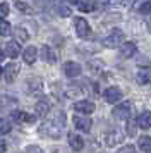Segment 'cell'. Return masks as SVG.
Instances as JSON below:
<instances>
[{
  "instance_id": "6da1fadb",
  "label": "cell",
  "mask_w": 151,
  "mask_h": 153,
  "mask_svg": "<svg viewBox=\"0 0 151 153\" xmlns=\"http://www.w3.org/2000/svg\"><path fill=\"white\" fill-rule=\"evenodd\" d=\"M40 132L47 138H53V139H58L62 134V124H57V122H45V124L40 127Z\"/></svg>"
},
{
  "instance_id": "7a4b0ae2",
  "label": "cell",
  "mask_w": 151,
  "mask_h": 153,
  "mask_svg": "<svg viewBox=\"0 0 151 153\" xmlns=\"http://www.w3.org/2000/svg\"><path fill=\"white\" fill-rule=\"evenodd\" d=\"M124 42V33L120 31V29H112L110 31V35L105 38V47H110V48H115V47H118L120 43Z\"/></svg>"
},
{
  "instance_id": "3957f363",
  "label": "cell",
  "mask_w": 151,
  "mask_h": 153,
  "mask_svg": "<svg viewBox=\"0 0 151 153\" xmlns=\"http://www.w3.org/2000/svg\"><path fill=\"white\" fill-rule=\"evenodd\" d=\"M74 26H76V33L79 35V38H88L91 29H89V24L84 17H76L74 19Z\"/></svg>"
},
{
  "instance_id": "277c9868",
  "label": "cell",
  "mask_w": 151,
  "mask_h": 153,
  "mask_svg": "<svg viewBox=\"0 0 151 153\" xmlns=\"http://www.w3.org/2000/svg\"><path fill=\"white\" fill-rule=\"evenodd\" d=\"M72 122H74V126L79 129V131H84V132H89L91 131V119L86 117V115H74L72 117Z\"/></svg>"
},
{
  "instance_id": "5b68a950",
  "label": "cell",
  "mask_w": 151,
  "mask_h": 153,
  "mask_svg": "<svg viewBox=\"0 0 151 153\" xmlns=\"http://www.w3.org/2000/svg\"><path fill=\"white\" fill-rule=\"evenodd\" d=\"M122 98V91L117 86H110L108 90H105V102L107 103H117Z\"/></svg>"
},
{
  "instance_id": "8992f818",
  "label": "cell",
  "mask_w": 151,
  "mask_h": 153,
  "mask_svg": "<svg viewBox=\"0 0 151 153\" xmlns=\"http://www.w3.org/2000/svg\"><path fill=\"white\" fill-rule=\"evenodd\" d=\"M64 72L69 77H77L82 72V67L77 62H65L64 64Z\"/></svg>"
},
{
  "instance_id": "52a82bcc",
  "label": "cell",
  "mask_w": 151,
  "mask_h": 153,
  "mask_svg": "<svg viewBox=\"0 0 151 153\" xmlns=\"http://www.w3.org/2000/svg\"><path fill=\"white\" fill-rule=\"evenodd\" d=\"M129 115H130V103H127V102L115 107V110H113V117L120 119V120H127Z\"/></svg>"
},
{
  "instance_id": "ba28073f",
  "label": "cell",
  "mask_w": 151,
  "mask_h": 153,
  "mask_svg": "<svg viewBox=\"0 0 151 153\" xmlns=\"http://www.w3.org/2000/svg\"><path fill=\"white\" fill-rule=\"evenodd\" d=\"M10 119L14 122H34V115H29V114L21 110H12L10 112Z\"/></svg>"
},
{
  "instance_id": "9c48e42d",
  "label": "cell",
  "mask_w": 151,
  "mask_h": 153,
  "mask_svg": "<svg viewBox=\"0 0 151 153\" xmlns=\"http://www.w3.org/2000/svg\"><path fill=\"white\" fill-rule=\"evenodd\" d=\"M17 74H19V65L17 64H9L5 69H4V76H5V79L9 81V83H14L16 81V77H17Z\"/></svg>"
},
{
  "instance_id": "30bf717a",
  "label": "cell",
  "mask_w": 151,
  "mask_h": 153,
  "mask_svg": "<svg viewBox=\"0 0 151 153\" xmlns=\"http://www.w3.org/2000/svg\"><path fill=\"white\" fill-rule=\"evenodd\" d=\"M74 110L81 112V114H91V112H95V103L88 102V100H81V102L74 103Z\"/></svg>"
},
{
  "instance_id": "8fae6325",
  "label": "cell",
  "mask_w": 151,
  "mask_h": 153,
  "mask_svg": "<svg viewBox=\"0 0 151 153\" xmlns=\"http://www.w3.org/2000/svg\"><path fill=\"white\" fill-rule=\"evenodd\" d=\"M137 52V47L134 42H125L122 45V48H120V53H122V57H125V59H130V57H134Z\"/></svg>"
},
{
  "instance_id": "7c38bea8",
  "label": "cell",
  "mask_w": 151,
  "mask_h": 153,
  "mask_svg": "<svg viewBox=\"0 0 151 153\" xmlns=\"http://www.w3.org/2000/svg\"><path fill=\"white\" fill-rule=\"evenodd\" d=\"M137 83L139 84H148L151 83V69H148V67H141V69L137 71Z\"/></svg>"
},
{
  "instance_id": "4fadbf2b",
  "label": "cell",
  "mask_w": 151,
  "mask_h": 153,
  "mask_svg": "<svg viewBox=\"0 0 151 153\" xmlns=\"http://www.w3.org/2000/svg\"><path fill=\"white\" fill-rule=\"evenodd\" d=\"M137 126L141 127V129H150L151 127V112H143V114H139V117H137Z\"/></svg>"
},
{
  "instance_id": "5bb4252c",
  "label": "cell",
  "mask_w": 151,
  "mask_h": 153,
  "mask_svg": "<svg viewBox=\"0 0 151 153\" xmlns=\"http://www.w3.org/2000/svg\"><path fill=\"white\" fill-rule=\"evenodd\" d=\"M69 145H70V148H72L74 152H81L82 146H84V141H82V138L77 136V134H69Z\"/></svg>"
},
{
  "instance_id": "9a60e30c",
  "label": "cell",
  "mask_w": 151,
  "mask_h": 153,
  "mask_svg": "<svg viewBox=\"0 0 151 153\" xmlns=\"http://www.w3.org/2000/svg\"><path fill=\"white\" fill-rule=\"evenodd\" d=\"M122 141V132H118V131H112L107 134V138H105V143L108 146H115L117 143H120Z\"/></svg>"
},
{
  "instance_id": "2e32d148",
  "label": "cell",
  "mask_w": 151,
  "mask_h": 153,
  "mask_svg": "<svg viewBox=\"0 0 151 153\" xmlns=\"http://www.w3.org/2000/svg\"><path fill=\"white\" fill-rule=\"evenodd\" d=\"M24 62L26 64H34V60L38 59V50L34 48V47H27L26 50H24Z\"/></svg>"
},
{
  "instance_id": "e0dca14e",
  "label": "cell",
  "mask_w": 151,
  "mask_h": 153,
  "mask_svg": "<svg viewBox=\"0 0 151 153\" xmlns=\"http://www.w3.org/2000/svg\"><path fill=\"white\" fill-rule=\"evenodd\" d=\"M41 59H43V60H47L48 64H55V62H57V55H55L53 52L50 50V47H47V45H45V47H41Z\"/></svg>"
},
{
  "instance_id": "ac0fdd59",
  "label": "cell",
  "mask_w": 151,
  "mask_h": 153,
  "mask_svg": "<svg viewBox=\"0 0 151 153\" xmlns=\"http://www.w3.org/2000/svg\"><path fill=\"white\" fill-rule=\"evenodd\" d=\"M5 50H7V55L10 57V59H16V57L21 53V47H19L17 42H9L7 47H5Z\"/></svg>"
},
{
  "instance_id": "d6986e66",
  "label": "cell",
  "mask_w": 151,
  "mask_h": 153,
  "mask_svg": "<svg viewBox=\"0 0 151 153\" xmlns=\"http://www.w3.org/2000/svg\"><path fill=\"white\" fill-rule=\"evenodd\" d=\"M41 88H43L41 79H36V77H33V79H29V81H27V90H29V93L36 95V93H40V91H41Z\"/></svg>"
},
{
  "instance_id": "ffe728a7",
  "label": "cell",
  "mask_w": 151,
  "mask_h": 153,
  "mask_svg": "<svg viewBox=\"0 0 151 153\" xmlns=\"http://www.w3.org/2000/svg\"><path fill=\"white\" fill-rule=\"evenodd\" d=\"M65 93H67L69 98H76V97H81L82 93H84V90H82V86H79V84H70Z\"/></svg>"
},
{
  "instance_id": "44dd1931",
  "label": "cell",
  "mask_w": 151,
  "mask_h": 153,
  "mask_svg": "<svg viewBox=\"0 0 151 153\" xmlns=\"http://www.w3.org/2000/svg\"><path fill=\"white\" fill-rule=\"evenodd\" d=\"M48 110H50V103H48L47 100H41V102L36 103V114H38L40 117H45L48 114Z\"/></svg>"
},
{
  "instance_id": "7402d4cb",
  "label": "cell",
  "mask_w": 151,
  "mask_h": 153,
  "mask_svg": "<svg viewBox=\"0 0 151 153\" xmlns=\"http://www.w3.org/2000/svg\"><path fill=\"white\" fill-rule=\"evenodd\" d=\"M76 5L82 12H93L96 9V4H93V2H76Z\"/></svg>"
},
{
  "instance_id": "603a6c76",
  "label": "cell",
  "mask_w": 151,
  "mask_h": 153,
  "mask_svg": "<svg viewBox=\"0 0 151 153\" xmlns=\"http://www.w3.org/2000/svg\"><path fill=\"white\" fill-rule=\"evenodd\" d=\"M139 148L146 153L151 152V138L150 136H141V138H139Z\"/></svg>"
},
{
  "instance_id": "cb8c5ba5",
  "label": "cell",
  "mask_w": 151,
  "mask_h": 153,
  "mask_svg": "<svg viewBox=\"0 0 151 153\" xmlns=\"http://www.w3.org/2000/svg\"><path fill=\"white\" fill-rule=\"evenodd\" d=\"M10 33H12V26H10L7 21L0 19V35L2 36H9Z\"/></svg>"
},
{
  "instance_id": "d4e9b609",
  "label": "cell",
  "mask_w": 151,
  "mask_h": 153,
  "mask_svg": "<svg viewBox=\"0 0 151 153\" xmlns=\"http://www.w3.org/2000/svg\"><path fill=\"white\" fill-rule=\"evenodd\" d=\"M14 35H16V38H17V42H26L27 36H29L24 28H16L14 29Z\"/></svg>"
},
{
  "instance_id": "484cf974",
  "label": "cell",
  "mask_w": 151,
  "mask_h": 153,
  "mask_svg": "<svg viewBox=\"0 0 151 153\" xmlns=\"http://www.w3.org/2000/svg\"><path fill=\"white\" fill-rule=\"evenodd\" d=\"M9 132H10V124L7 122L5 119H0V136L9 134Z\"/></svg>"
},
{
  "instance_id": "4316f807",
  "label": "cell",
  "mask_w": 151,
  "mask_h": 153,
  "mask_svg": "<svg viewBox=\"0 0 151 153\" xmlns=\"http://www.w3.org/2000/svg\"><path fill=\"white\" fill-rule=\"evenodd\" d=\"M139 14H144V16L151 14V2H143L139 5Z\"/></svg>"
},
{
  "instance_id": "83f0119b",
  "label": "cell",
  "mask_w": 151,
  "mask_h": 153,
  "mask_svg": "<svg viewBox=\"0 0 151 153\" xmlns=\"http://www.w3.org/2000/svg\"><path fill=\"white\" fill-rule=\"evenodd\" d=\"M16 7H17V9H21V10H24V12H27V14H33V9L29 7L27 4H22V2H17V4H16Z\"/></svg>"
},
{
  "instance_id": "f1b7e54d",
  "label": "cell",
  "mask_w": 151,
  "mask_h": 153,
  "mask_svg": "<svg viewBox=\"0 0 151 153\" xmlns=\"http://www.w3.org/2000/svg\"><path fill=\"white\" fill-rule=\"evenodd\" d=\"M9 14V4H0V19H4Z\"/></svg>"
},
{
  "instance_id": "f546056e",
  "label": "cell",
  "mask_w": 151,
  "mask_h": 153,
  "mask_svg": "<svg viewBox=\"0 0 151 153\" xmlns=\"http://www.w3.org/2000/svg\"><path fill=\"white\" fill-rule=\"evenodd\" d=\"M26 153H45L43 150H41L40 146H34V145H29L26 148Z\"/></svg>"
},
{
  "instance_id": "4dcf8cb0",
  "label": "cell",
  "mask_w": 151,
  "mask_h": 153,
  "mask_svg": "<svg viewBox=\"0 0 151 153\" xmlns=\"http://www.w3.org/2000/svg\"><path fill=\"white\" fill-rule=\"evenodd\" d=\"M58 12H60V16L67 17V16H70V9L67 5H58Z\"/></svg>"
},
{
  "instance_id": "1f68e13d",
  "label": "cell",
  "mask_w": 151,
  "mask_h": 153,
  "mask_svg": "<svg viewBox=\"0 0 151 153\" xmlns=\"http://www.w3.org/2000/svg\"><path fill=\"white\" fill-rule=\"evenodd\" d=\"M122 153H134V146H125V148H122Z\"/></svg>"
},
{
  "instance_id": "d6a6232c",
  "label": "cell",
  "mask_w": 151,
  "mask_h": 153,
  "mask_svg": "<svg viewBox=\"0 0 151 153\" xmlns=\"http://www.w3.org/2000/svg\"><path fill=\"white\" fill-rule=\"evenodd\" d=\"M129 134H130V136H134V134H136V129H134V122H130V124H129Z\"/></svg>"
},
{
  "instance_id": "836d02e7",
  "label": "cell",
  "mask_w": 151,
  "mask_h": 153,
  "mask_svg": "<svg viewBox=\"0 0 151 153\" xmlns=\"http://www.w3.org/2000/svg\"><path fill=\"white\" fill-rule=\"evenodd\" d=\"M4 152H5V141L0 139V153H4Z\"/></svg>"
},
{
  "instance_id": "e575fe53",
  "label": "cell",
  "mask_w": 151,
  "mask_h": 153,
  "mask_svg": "<svg viewBox=\"0 0 151 153\" xmlns=\"http://www.w3.org/2000/svg\"><path fill=\"white\" fill-rule=\"evenodd\" d=\"M4 57H5V55H4V52L0 50V60H4Z\"/></svg>"
},
{
  "instance_id": "d590c367",
  "label": "cell",
  "mask_w": 151,
  "mask_h": 153,
  "mask_svg": "<svg viewBox=\"0 0 151 153\" xmlns=\"http://www.w3.org/2000/svg\"><path fill=\"white\" fill-rule=\"evenodd\" d=\"M2 74H4V69H2V67H0V77H2Z\"/></svg>"
},
{
  "instance_id": "8d00e7d4",
  "label": "cell",
  "mask_w": 151,
  "mask_h": 153,
  "mask_svg": "<svg viewBox=\"0 0 151 153\" xmlns=\"http://www.w3.org/2000/svg\"><path fill=\"white\" fill-rule=\"evenodd\" d=\"M150 31H151V22H150Z\"/></svg>"
}]
</instances>
